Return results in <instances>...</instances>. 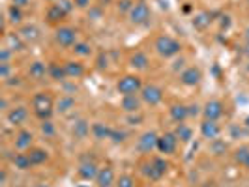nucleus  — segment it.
<instances>
[{
  "instance_id": "nucleus-15",
  "label": "nucleus",
  "mask_w": 249,
  "mask_h": 187,
  "mask_svg": "<svg viewBox=\"0 0 249 187\" xmlns=\"http://www.w3.org/2000/svg\"><path fill=\"white\" fill-rule=\"evenodd\" d=\"M114 170H112V167H103L100 169V172H98V178H96V182H98V187H103V186H112L114 184Z\"/></svg>"
},
{
  "instance_id": "nucleus-48",
  "label": "nucleus",
  "mask_w": 249,
  "mask_h": 187,
  "mask_svg": "<svg viewBox=\"0 0 249 187\" xmlns=\"http://www.w3.org/2000/svg\"><path fill=\"white\" fill-rule=\"evenodd\" d=\"M8 107V101L6 100H0V109H6Z\"/></svg>"
},
{
  "instance_id": "nucleus-24",
  "label": "nucleus",
  "mask_w": 249,
  "mask_h": 187,
  "mask_svg": "<svg viewBox=\"0 0 249 187\" xmlns=\"http://www.w3.org/2000/svg\"><path fill=\"white\" fill-rule=\"evenodd\" d=\"M19 36L23 37L25 41H30V43H34L39 39V30H37L34 25H26L21 28V32H19Z\"/></svg>"
},
{
  "instance_id": "nucleus-37",
  "label": "nucleus",
  "mask_w": 249,
  "mask_h": 187,
  "mask_svg": "<svg viewBox=\"0 0 249 187\" xmlns=\"http://www.w3.org/2000/svg\"><path fill=\"white\" fill-rule=\"evenodd\" d=\"M125 137H127V133H125V131H120V129H112L111 140L114 142V144H120V142H124Z\"/></svg>"
},
{
  "instance_id": "nucleus-11",
  "label": "nucleus",
  "mask_w": 249,
  "mask_h": 187,
  "mask_svg": "<svg viewBox=\"0 0 249 187\" xmlns=\"http://www.w3.org/2000/svg\"><path fill=\"white\" fill-rule=\"evenodd\" d=\"M200 79H202V73H200L199 68H195V66H189V68H186V69L180 73V81H182V85H186V86H195V85H199Z\"/></svg>"
},
{
  "instance_id": "nucleus-26",
  "label": "nucleus",
  "mask_w": 249,
  "mask_h": 187,
  "mask_svg": "<svg viewBox=\"0 0 249 187\" xmlns=\"http://www.w3.org/2000/svg\"><path fill=\"white\" fill-rule=\"evenodd\" d=\"M175 135L178 137V140H182V142H189L191 137H193V131H191V127H189V125H186L184 122H182V124L176 125Z\"/></svg>"
},
{
  "instance_id": "nucleus-18",
  "label": "nucleus",
  "mask_w": 249,
  "mask_h": 187,
  "mask_svg": "<svg viewBox=\"0 0 249 187\" xmlns=\"http://www.w3.org/2000/svg\"><path fill=\"white\" fill-rule=\"evenodd\" d=\"M32 140H34L32 133H30V131H26V129H23V131H19V133H17V137H15V148L28 150L30 146H32Z\"/></svg>"
},
{
  "instance_id": "nucleus-12",
  "label": "nucleus",
  "mask_w": 249,
  "mask_h": 187,
  "mask_svg": "<svg viewBox=\"0 0 249 187\" xmlns=\"http://www.w3.org/2000/svg\"><path fill=\"white\" fill-rule=\"evenodd\" d=\"M219 133H221V127L213 120H204L200 124V135L204 138H208V140H215V138L219 137Z\"/></svg>"
},
{
  "instance_id": "nucleus-28",
  "label": "nucleus",
  "mask_w": 249,
  "mask_h": 187,
  "mask_svg": "<svg viewBox=\"0 0 249 187\" xmlns=\"http://www.w3.org/2000/svg\"><path fill=\"white\" fill-rule=\"evenodd\" d=\"M13 165H15V169L26 170V169H30V167H32V161H30L28 153H17V155L13 157Z\"/></svg>"
},
{
  "instance_id": "nucleus-21",
  "label": "nucleus",
  "mask_w": 249,
  "mask_h": 187,
  "mask_svg": "<svg viewBox=\"0 0 249 187\" xmlns=\"http://www.w3.org/2000/svg\"><path fill=\"white\" fill-rule=\"evenodd\" d=\"M47 75H49L53 81H64L68 75H66V69H64V64L60 66V64L56 62H51L49 66H47Z\"/></svg>"
},
{
  "instance_id": "nucleus-51",
  "label": "nucleus",
  "mask_w": 249,
  "mask_h": 187,
  "mask_svg": "<svg viewBox=\"0 0 249 187\" xmlns=\"http://www.w3.org/2000/svg\"><path fill=\"white\" fill-rule=\"evenodd\" d=\"M37 187H49V186H43V184H41V186H37Z\"/></svg>"
},
{
  "instance_id": "nucleus-20",
  "label": "nucleus",
  "mask_w": 249,
  "mask_h": 187,
  "mask_svg": "<svg viewBox=\"0 0 249 187\" xmlns=\"http://www.w3.org/2000/svg\"><path fill=\"white\" fill-rule=\"evenodd\" d=\"M111 133H112V127L101 124V122H98V124L92 125V135H94V138H98V140L111 138Z\"/></svg>"
},
{
  "instance_id": "nucleus-9",
  "label": "nucleus",
  "mask_w": 249,
  "mask_h": 187,
  "mask_svg": "<svg viewBox=\"0 0 249 187\" xmlns=\"http://www.w3.org/2000/svg\"><path fill=\"white\" fill-rule=\"evenodd\" d=\"M202 114H204V120H213V122H217V120L223 116V103L217 100L208 101V103L204 105V109H202Z\"/></svg>"
},
{
  "instance_id": "nucleus-1",
  "label": "nucleus",
  "mask_w": 249,
  "mask_h": 187,
  "mask_svg": "<svg viewBox=\"0 0 249 187\" xmlns=\"http://www.w3.org/2000/svg\"><path fill=\"white\" fill-rule=\"evenodd\" d=\"M53 109H54V103H53V98L49 94L39 92L32 98V111L39 120H49Z\"/></svg>"
},
{
  "instance_id": "nucleus-13",
  "label": "nucleus",
  "mask_w": 249,
  "mask_h": 187,
  "mask_svg": "<svg viewBox=\"0 0 249 187\" xmlns=\"http://www.w3.org/2000/svg\"><path fill=\"white\" fill-rule=\"evenodd\" d=\"M79 176L83 178V180H87V182H90V180H96L98 178V172H100V169H98V165L94 161H83L81 165H79Z\"/></svg>"
},
{
  "instance_id": "nucleus-19",
  "label": "nucleus",
  "mask_w": 249,
  "mask_h": 187,
  "mask_svg": "<svg viewBox=\"0 0 249 187\" xmlns=\"http://www.w3.org/2000/svg\"><path fill=\"white\" fill-rule=\"evenodd\" d=\"M122 109L125 112H137L141 109V100H139L137 96L133 94V96H122Z\"/></svg>"
},
{
  "instance_id": "nucleus-47",
  "label": "nucleus",
  "mask_w": 249,
  "mask_h": 187,
  "mask_svg": "<svg viewBox=\"0 0 249 187\" xmlns=\"http://www.w3.org/2000/svg\"><path fill=\"white\" fill-rule=\"evenodd\" d=\"M197 109H199V107H197V105H193V107H189V114H197Z\"/></svg>"
},
{
  "instance_id": "nucleus-38",
  "label": "nucleus",
  "mask_w": 249,
  "mask_h": 187,
  "mask_svg": "<svg viewBox=\"0 0 249 187\" xmlns=\"http://www.w3.org/2000/svg\"><path fill=\"white\" fill-rule=\"evenodd\" d=\"M21 39H23V37L19 36V34H15V36H8V41L15 47V51H23V47H25V43H23Z\"/></svg>"
},
{
  "instance_id": "nucleus-22",
  "label": "nucleus",
  "mask_w": 249,
  "mask_h": 187,
  "mask_svg": "<svg viewBox=\"0 0 249 187\" xmlns=\"http://www.w3.org/2000/svg\"><path fill=\"white\" fill-rule=\"evenodd\" d=\"M66 15H68V13L64 12L58 4H53L49 10H47V21H49L51 25H54V23H60Z\"/></svg>"
},
{
  "instance_id": "nucleus-46",
  "label": "nucleus",
  "mask_w": 249,
  "mask_h": 187,
  "mask_svg": "<svg viewBox=\"0 0 249 187\" xmlns=\"http://www.w3.org/2000/svg\"><path fill=\"white\" fill-rule=\"evenodd\" d=\"M221 150H225V144H213V152H215L217 155H219V152H221Z\"/></svg>"
},
{
  "instance_id": "nucleus-5",
  "label": "nucleus",
  "mask_w": 249,
  "mask_h": 187,
  "mask_svg": "<svg viewBox=\"0 0 249 187\" xmlns=\"http://www.w3.org/2000/svg\"><path fill=\"white\" fill-rule=\"evenodd\" d=\"M150 6L144 2V0H139L137 4H133L131 12H129V21L133 25H146L150 19Z\"/></svg>"
},
{
  "instance_id": "nucleus-16",
  "label": "nucleus",
  "mask_w": 249,
  "mask_h": 187,
  "mask_svg": "<svg viewBox=\"0 0 249 187\" xmlns=\"http://www.w3.org/2000/svg\"><path fill=\"white\" fill-rule=\"evenodd\" d=\"M64 69H66V75L71 77V79H79L85 75V66L81 62H75V60H70V62L64 64Z\"/></svg>"
},
{
  "instance_id": "nucleus-41",
  "label": "nucleus",
  "mask_w": 249,
  "mask_h": 187,
  "mask_svg": "<svg viewBox=\"0 0 249 187\" xmlns=\"http://www.w3.org/2000/svg\"><path fill=\"white\" fill-rule=\"evenodd\" d=\"M10 56H12V49L10 47H4V49L0 51V62H8Z\"/></svg>"
},
{
  "instance_id": "nucleus-44",
  "label": "nucleus",
  "mask_w": 249,
  "mask_h": 187,
  "mask_svg": "<svg viewBox=\"0 0 249 187\" xmlns=\"http://www.w3.org/2000/svg\"><path fill=\"white\" fill-rule=\"evenodd\" d=\"M90 2H92V0H73V4L77 8H87Z\"/></svg>"
},
{
  "instance_id": "nucleus-4",
  "label": "nucleus",
  "mask_w": 249,
  "mask_h": 187,
  "mask_svg": "<svg viewBox=\"0 0 249 187\" xmlns=\"http://www.w3.org/2000/svg\"><path fill=\"white\" fill-rule=\"evenodd\" d=\"M167 170H169V163L165 161L163 157L152 159V161L146 163L144 169H142V172L148 176L150 180H161L163 176L167 174Z\"/></svg>"
},
{
  "instance_id": "nucleus-35",
  "label": "nucleus",
  "mask_w": 249,
  "mask_h": 187,
  "mask_svg": "<svg viewBox=\"0 0 249 187\" xmlns=\"http://www.w3.org/2000/svg\"><path fill=\"white\" fill-rule=\"evenodd\" d=\"M41 133L45 135V137H54V133H56V129H54V124L51 122V120H41Z\"/></svg>"
},
{
  "instance_id": "nucleus-7",
  "label": "nucleus",
  "mask_w": 249,
  "mask_h": 187,
  "mask_svg": "<svg viewBox=\"0 0 249 187\" xmlns=\"http://www.w3.org/2000/svg\"><path fill=\"white\" fill-rule=\"evenodd\" d=\"M142 94V101L144 103H148L150 107H156V105H160L163 100V90L160 86H154V85H148V86H142L141 90Z\"/></svg>"
},
{
  "instance_id": "nucleus-53",
  "label": "nucleus",
  "mask_w": 249,
  "mask_h": 187,
  "mask_svg": "<svg viewBox=\"0 0 249 187\" xmlns=\"http://www.w3.org/2000/svg\"><path fill=\"white\" fill-rule=\"evenodd\" d=\"M248 2H249V0H248Z\"/></svg>"
},
{
  "instance_id": "nucleus-42",
  "label": "nucleus",
  "mask_w": 249,
  "mask_h": 187,
  "mask_svg": "<svg viewBox=\"0 0 249 187\" xmlns=\"http://www.w3.org/2000/svg\"><path fill=\"white\" fill-rule=\"evenodd\" d=\"M8 75H10V64L0 62V77L2 79H8Z\"/></svg>"
},
{
  "instance_id": "nucleus-39",
  "label": "nucleus",
  "mask_w": 249,
  "mask_h": 187,
  "mask_svg": "<svg viewBox=\"0 0 249 187\" xmlns=\"http://www.w3.org/2000/svg\"><path fill=\"white\" fill-rule=\"evenodd\" d=\"M133 4H135V2H131V0H120V2H118V12L129 13L131 8H133Z\"/></svg>"
},
{
  "instance_id": "nucleus-43",
  "label": "nucleus",
  "mask_w": 249,
  "mask_h": 187,
  "mask_svg": "<svg viewBox=\"0 0 249 187\" xmlns=\"http://www.w3.org/2000/svg\"><path fill=\"white\" fill-rule=\"evenodd\" d=\"M12 4H13V6H17V8H21V10H23L25 6H28V4H30V0H12Z\"/></svg>"
},
{
  "instance_id": "nucleus-27",
  "label": "nucleus",
  "mask_w": 249,
  "mask_h": 187,
  "mask_svg": "<svg viewBox=\"0 0 249 187\" xmlns=\"http://www.w3.org/2000/svg\"><path fill=\"white\" fill-rule=\"evenodd\" d=\"M28 73H30V77H34V79H41V77H45V73H47V66L43 62H32L30 64V69H28Z\"/></svg>"
},
{
  "instance_id": "nucleus-32",
  "label": "nucleus",
  "mask_w": 249,
  "mask_h": 187,
  "mask_svg": "<svg viewBox=\"0 0 249 187\" xmlns=\"http://www.w3.org/2000/svg\"><path fill=\"white\" fill-rule=\"evenodd\" d=\"M73 107H75V100L71 96H64V98H60V101H58V112H62V114L70 112Z\"/></svg>"
},
{
  "instance_id": "nucleus-6",
  "label": "nucleus",
  "mask_w": 249,
  "mask_h": 187,
  "mask_svg": "<svg viewBox=\"0 0 249 187\" xmlns=\"http://www.w3.org/2000/svg\"><path fill=\"white\" fill-rule=\"evenodd\" d=\"M54 39L62 47H73L77 43V30L71 28V26H60L56 30V34H54Z\"/></svg>"
},
{
  "instance_id": "nucleus-31",
  "label": "nucleus",
  "mask_w": 249,
  "mask_h": 187,
  "mask_svg": "<svg viewBox=\"0 0 249 187\" xmlns=\"http://www.w3.org/2000/svg\"><path fill=\"white\" fill-rule=\"evenodd\" d=\"M8 19H10L12 25H19V23L23 21V10L12 4V6L8 8Z\"/></svg>"
},
{
  "instance_id": "nucleus-10",
  "label": "nucleus",
  "mask_w": 249,
  "mask_h": 187,
  "mask_svg": "<svg viewBox=\"0 0 249 187\" xmlns=\"http://www.w3.org/2000/svg\"><path fill=\"white\" fill-rule=\"evenodd\" d=\"M158 135L154 133V131H146V133H142L137 140V148L141 152H144V153H150L154 148H158Z\"/></svg>"
},
{
  "instance_id": "nucleus-49",
  "label": "nucleus",
  "mask_w": 249,
  "mask_h": 187,
  "mask_svg": "<svg viewBox=\"0 0 249 187\" xmlns=\"http://www.w3.org/2000/svg\"><path fill=\"white\" fill-rule=\"evenodd\" d=\"M246 37H248V41H249V28H248V32H246Z\"/></svg>"
},
{
  "instance_id": "nucleus-30",
  "label": "nucleus",
  "mask_w": 249,
  "mask_h": 187,
  "mask_svg": "<svg viewBox=\"0 0 249 187\" xmlns=\"http://www.w3.org/2000/svg\"><path fill=\"white\" fill-rule=\"evenodd\" d=\"M234 159H236V163H240V165H244L246 169H249V146L238 148L236 152H234Z\"/></svg>"
},
{
  "instance_id": "nucleus-23",
  "label": "nucleus",
  "mask_w": 249,
  "mask_h": 187,
  "mask_svg": "<svg viewBox=\"0 0 249 187\" xmlns=\"http://www.w3.org/2000/svg\"><path fill=\"white\" fill-rule=\"evenodd\" d=\"M129 66H131L133 69H146V68H148V56L139 51V52H135V54L129 58Z\"/></svg>"
},
{
  "instance_id": "nucleus-52",
  "label": "nucleus",
  "mask_w": 249,
  "mask_h": 187,
  "mask_svg": "<svg viewBox=\"0 0 249 187\" xmlns=\"http://www.w3.org/2000/svg\"><path fill=\"white\" fill-rule=\"evenodd\" d=\"M103 187H112V186H103Z\"/></svg>"
},
{
  "instance_id": "nucleus-34",
  "label": "nucleus",
  "mask_w": 249,
  "mask_h": 187,
  "mask_svg": "<svg viewBox=\"0 0 249 187\" xmlns=\"http://www.w3.org/2000/svg\"><path fill=\"white\" fill-rule=\"evenodd\" d=\"M210 25V15L208 13H200V15H197L195 19H193V26L195 28H206V26Z\"/></svg>"
},
{
  "instance_id": "nucleus-29",
  "label": "nucleus",
  "mask_w": 249,
  "mask_h": 187,
  "mask_svg": "<svg viewBox=\"0 0 249 187\" xmlns=\"http://www.w3.org/2000/svg\"><path fill=\"white\" fill-rule=\"evenodd\" d=\"M92 131V127L85 122V120H79L77 124L73 125V135H75V138H85Z\"/></svg>"
},
{
  "instance_id": "nucleus-14",
  "label": "nucleus",
  "mask_w": 249,
  "mask_h": 187,
  "mask_svg": "<svg viewBox=\"0 0 249 187\" xmlns=\"http://www.w3.org/2000/svg\"><path fill=\"white\" fill-rule=\"evenodd\" d=\"M26 116H28V111L25 107H13L12 111L8 112V122L12 125H21L25 124Z\"/></svg>"
},
{
  "instance_id": "nucleus-25",
  "label": "nucleus",
  "mask_w": 249,
  "mask_h": 187,
  "mask_svg": "<svg viewBox=\"0 0 249 187\" xmlns=\"http://www.w3.org/2000/svg\"><path fill=\"white\" fill-rule=\"evenodd\" d=\"M28 157H30L32 165H41V163H45L47 159H49L47 152H45L43 148H30V152H28Z\"/></svg>"
},
{
  "instance_id": "nucleus-45",
  "label": "nucleus",
  "mask_w": 249,
  "mask_h": 187,
  "mask_svg": "<svg viewBox=\"0 0 249 187\" xmlns=\"http://www.w3.org/2000/svg\"><path fill=\"white\" fill-rule=\"evenodd\" d=\"M90 17H94V19H100V17H101V8L90 10Z\"/></svg>"
},
{
  "instance_id": "nucleus-36",
  "label": "nucleus",
  "mask_w": 249,
  "mask_h": 187,
  "mask_svg": "<svg viewBox=\"0 0 249 187\" xmlns=\"http://www.w3.org/2000/svg\"><path fill=\"white\" fill-rule=\"evenodd\" d=\"M116 187H135V180L127 174L120 176V178L116 180Z\"/></svg>"
},
{
  "instance_id": "nucleus-17",
  "label": "nucleus",
  "mask_w": 249,
  "mask_h": 187,
  "mask_svg": "<svg viewBox=\"0 0 249 187\" xmlns=\"http://www.w3.org/2000/svg\"><path fill=\"white\" fill-rule=\"evenodd\" d=\"M169 112H171V118L175 120L176 124H182V122H186V118L189 116V107H186V105H173L169 109Z\"/></svg>"
},
{
  "instance_id": "nucleus-33",
  "label": "nucleus",
  "mask_w": 249,
  "mask_h": 187,
  "mask_svg": "<svg viewBox=\"0 0 249 187\" xmlns=\"http://www.w3.org/2000/svg\"><path fill=\"white\" fill-rule=\"evenodd\" d=\"M73 52L77 54V56H90V52H92V49H90V45L88 43H83V41H77L73 45Z\"/></svg>"
},
{
  "instance_id": "nucleus-8",
  "label": "nucleus",
  "mask_w": 249,
  "mask_h": 187,
  "mask_svg": "<svg viewBox=\"0 0 249 187\" xmlns=\"http://www.w3.org/2000/svg\"><path fill=\"white\" fill-rule=\"evenodd\" d=\"M176 146H178V137L175 133H165L158 138V150L160 153H165V155H171L176 152Z\"/></svg>"
},
{
  "instance_id": "nucleus-50",
  "label": "nucleus",
  "mask_w": 249,
  "mask_h": 187,
  "mask_svg": "<svg viewBox=\"0 0 249 187\" xmlns=\"http://www.w3.org/2000/svg\"><path fill=\"white\" fill-rule=\"evenodd\" d=\"M246 124H248V125H249V116H248V118H246Z\"/></svg>"
},
{
  "instance_id": "nucleus-40",
  "label": "nucleus",
  "mask_w": 249,
  "mask_h": 187,
  "mask_svg": "<svg viewBox=\"0 0 249 187\" xmlns=\"http://www.w3.org/2000/svg\"><path fill=\"white\" fill-rule=\"evenodd\" d=\"M58 6H60V8H62L64 12L66 13H70L71 12V10H73V2H71V0H60V2H58Z\"/></svg>"
},
{
  "instance_id": "nucleus-3",
  "label": "nucleus",
  "mask_w": 249,
  "mask_h": 187,
  "mask_svg": "<svg viewBox=\"0 0 249 187\" xmlns=\"http://www.w3.org/2000/svg\"><path fill=\"white\" fill-rule=\"evenodd\" d=\"M116 90L122 96H133V94H137V92L142 90V83H141V79H139L137 75H124L116 83Z\"/></svg>"
},
{
  "instance_id": "nucleus-2",
  "label": "nucleus",
  "mask_w": 249,
  "mask_h": 187,
  "mask_svg": "<svg viewBox=\"0 0 249 187\" xmlns=\"http://www.w3.org/2000/svg\"><path fill=\"white\" fill-rule=\"evenodd\" d=\"M156 51L163 58H173V56H176L182 51V45H180V41H176L175 37L160 36L156 39Z\"/></svg>"
}]
</instances>
